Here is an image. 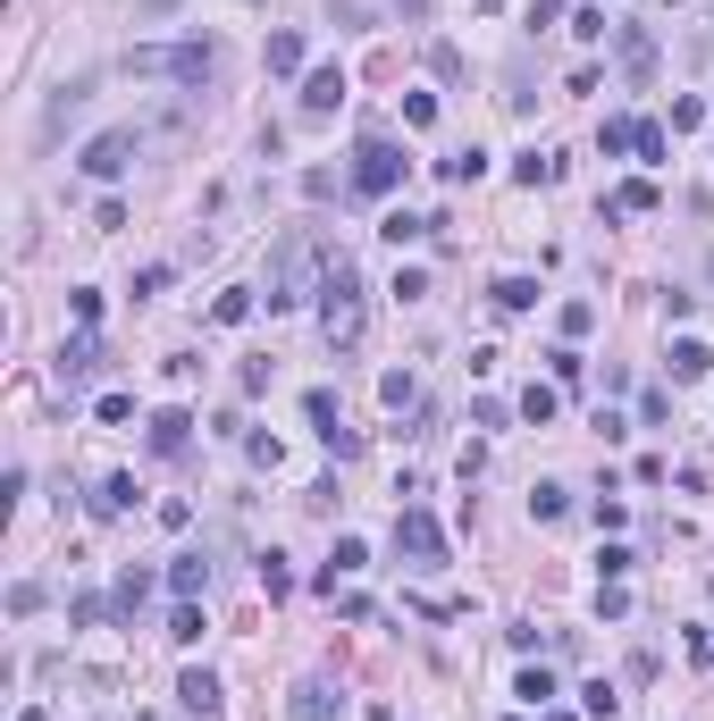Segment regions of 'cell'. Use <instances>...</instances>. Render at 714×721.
Masks as SVG:
<instances>
[{
    "instance_id": "obj_1",
    "label": "cell",
    "mask_w": 714,
    "mask_h": 721,
    "mask_svg": "<svg viewBox=\"0 0 714 721\" xmlns=\"http://www.w3.org/2000/svg\"><path fill=\"white\" fill-rule=\"evenodd\" d=\"M328 269H336V260L320 252V235H286V244L269 252V311H294V302H311V294L328 285Z\"/></svg>"
},
{
    "instance_id": "obj_2",
    "label": "cell",
    "mask_w": 714,
    "mask_h": 721,
    "mask_svg": "<svg viewBox=\"0 0 714 721\" xmlns=\"http://www.w3.org/2000/svg\"><path fill=\"white\" fill-rule=\"evenodd\" d=\"M320 336H328L336 352H354L361 336H370V285H361L354 260H336V269H328V285H320Z\"/></svg>"
},
{
    "instance_id": "obj_3",
    "label": "cell",
    "mask_w": 714,
    "mask_h": 721,
    "mask_svg": "<svg viewBox=\"0 0 714 721\" xmlns=\"http://www.w3.org/2000/svg\"><path fill=\"white\" fill-rule=\"evenodd\" d=\"M219 67V42L194 34V42H135L127 51V76H168V85H211Z\"/></svg>"
},
{
    "instance_id": "obj_4",
    "label": "cell",
    "mask_w": 714,
    "mask_h": 721,
    "mask_svg": "<svg viewBox=\"0 0 714 721\" xmlns=\"http://www.w3.org/2000/svg\"><path fill=\"white\" fill-rule=\"evenodd\" d=\"M404 168H412V159H404V143H387V134H361L345 177H354V193H370V202H379V193L404 185Z\"/></svg>"
},
{
    "instance_id": "obj_5",
    "label": "cell",
    "mask_w": 714,
    "mask_h": 721,
    "mask_svg": "<svg viewBox=\"0 0 714 721\" xmlns=\"http://www.w3.org/2000/svg\"><path fill=\"white\" fill-rule=\"evenodd\" d=\"M135 152H143V143H135V126H110V134H93V143L76 152V168H85L93 185H110V177H127V168H135Z\"/></svg>"
},
{
    "instance_id": "obj_6",
    "label": "cell",
    "mask_w": 714,
    "mask_h": 721,
    "mask_svg": "<svg viewBox=\"0 0 714 721\" xmlns=\"http://www.w3.org/2000/svg\"><path fill=\"white\" fill-rule=\"evenodd\" d=\"M395 554H412L421 570H437V563H446V529L429 520L421 503H404V512H395Z\"/></svg>"
},
{
    "instance_id": "obj_7",
    "label": "cell",
    "mask_w": 714,
    "mask_h": 721,
    "mask_svg": "<svg viewBox=\"0 0 714 721\" xmlns=\"http://www.w3.org/2000/svg\"><path fill=\"white\" fill-rule=\"evenodd\" d=\"M101 361H110V352H101L93 327H85V336H67V345H60V395H85V386L101 377Z\"/></svg>"
},
{
    "instance_id": "obj_8",
    "label": "cell",
    "mask_w": 714,
    "mask_h": 721,
    "mask_svg": "<svg viewBox=\"0 0 714 721\" xmlns=\"http://www.w3.org/2000/svg\"><path fill=\"white\" fill-rule=\"evenodd\" d=\"M614 60H622V76H630V85H648L655 76V42L639 26H614Z\"/></svg>"
},
{
    "instance_id": "obj_9",
    "label": "cell",
    "mask_w": 714,
    "mask_h": 721,
    "mask_svg": "<svg viewBox=\"0 0 714 721\" xmlns=\"http://www.w3.org/2000/svg\"><path fill=\"white\" fill-rule=\"evenodd\" d=\"M336 101H345V67H311L303 76V118H328Z\"/></svg>"
},
{
    "instance_id": "obj_10",
    "label": "cell",
    "mask_w": 714,
    "mask_h": 721,
    "mask_svg": "<svg viewBox=\"0 0 714 721\" xmlns=\"http://www.w3.org/2000/svg\"><path fill=\"white\" fill-rule=\"evenodd\" d=\"M186 445H194V411L186 403L152 411V453H186Z\"/></svg>"
},
{
    "instance_id": "obj_11",
    "label": "cell",
    "mask_w": 714,
    "mask_h": 721,
    "mask_svg": "<svg viewBox=\"0 0 714 721\" xmlns=\"http://www.w3.org/2000/svg\"><path fill=\"white\" fill-rule=\"evenodd\" d=\"M177 705H186V713H219V705H228V696H219V680H211V671H186V680H177Z\"/></svg>"
},
{
    "instance_id": "obj_12",
    "label": "cell",
    "mask_w": 714,
    "mask_h": 721,
    "mask_svg": "<svg viewBox=\"0 0 714 721\" xmlns=\"http://www.w3.org/2000/svg\"><path fill=\"white\" fill-rule=\"evenodd\" d=\"M336 705H345V696L328 688V680H303V688H294V721H336Z\"/></svg>"
},
{
    "instance_id": "obj_13",
    "label": "cell",
    "mask_w": 714,
    "mask_h": 721,
    "mask_svg": "<svg viewBox=\"0 0 714 721\" xmlns=\"http://www.w3.org/2000/svg\"><path fill=\"white\" fill-rule=\"evenodd\" d=\"M168 588H177V604H194L202 588H211V563H202V554H177V563H168Z\"/></svg>"
},
{
    "instance_id": "obj_14",
    "label": "cell",
    "mask_w": 714,
    "mask_h": 721,
    "mask_svg": "<svg viewBox=\"0 0 714 721\" xmlns=\"http://www.w3.org/2000/svg\"><path fill=\"white\" fill-rule=\"evenodd\" d=\"M118 512H135V478H101L93 487V520H118Z\"/></svg>"
},
{
    "instance_id": "obj_15",
    "label": "cell",
    "mask_w": 714,
    "mask_h": 721,
    "mask_svg": "<svg viewBox=\"0 0 714 721\" xmlns=\"http://www.w3.org/2000/svg\"><path fill=\"white\" fill-rule=\"evenodd\" d=\"M706 370H714V352L698 345V336H681V345H673V377H681V386H698Z\"/></svg>"
},
{
    "instance_id": "obj_16",
    "label": "cell",
    "mask_w": 714,
    "mask_h": 721,
    "mask_svg": "<svg viewBox=\"0 0 714 721\" xmlns=\"http://www.w3.org/2000/svg\"><path fill=\"white\" fill-rule=\"evenodd\" d=\"M487 302H496V311H530V302H538V278H496Z\"/></svg>"
},
{
    "instance_id": "obj_17",
    "label": "cell",
    "mask_w": 714,
    "mask_h": 721,
    "mask_svg": "<svg viewBox=\"0 0 714 721\" xmlns=\"http://www.w3.org/2000/svg\"><path fill=\"white\" fill-rule=\"evenodd\" d=\"M437 177H446V185H480V177H487V152H480V143H471V152L437 159Z\"/></svg>"
},
{
    "instance_id": "obj_18",
    "label": "cell",
    "mask_w": 714,
    "mask_h": 721,
    "mask_svg": "<svg viewBox=\"0 0 714 721\" xmlns=\"http://www.w3.org/2000/svg\"><path fill=\"white\" fill-rule=\"evenodd\" d=\"M513 177L538 193V185H554V177H563V159H554V152H521V159H513Z\"/></svg>"
},
{
    "instance_id": "obj_19",
    "label": "cell",
    "mask_w": 714,
    "mask_h": 721,
    "mask_svg": "<svg viewBox=\"0 0 714 721\" xmlns=\"http://www.w3.org/2000/svg\"><path fill=\"white\" fill-rule=\"evenodd\" d=\"M294 67H303V34L278 26V34H269V76H294Z\"/></svg>"
},
{
    "instance_id": "obj_20",
    "label": "cell",
    "mask_w": 714,
    "mask_h": 721,
    "mask_svg": "<svg viewBox=\"0 0 714 721\" xmlns=\"http://www.w3.org/2000/svg\"><path fill=\"white\" fill-rule=\"evenodd\" d=\"M605 210H614V219H639V210H655V185H648V177H630V185H614Z\"/></svg>"
},
{
    "instance_id": "obj_21",
    "label": "cell",
    "mask_w": 714,
    "mask_h": 721,
    "mask_svg": "<svg viewBox=\"0 0 714 721\" xmlns=\"http://www.w3.org/2000/svg\"><path fill=\"white\" fill-rule=\"evenodd\" d=\"M379 403H387V411H421V386H412V370H387V377H379Z\"/></svg>"
},
{
    "instance_id": "obj_22",
    "label": "cell",
    "mask_w": 714,
    "mask_h": 721,
    "mask_svg": "<svg viewBox=\"0 0 714 721\" xmlns=\"http://www.w3.org/2000/svg\"><path fill=\"white\" fill-rule=\"evenodd\" d=\"M513 696H521V705H538V713H547V696H554V671H547V662H530V671L513 680Z\"/></svg>"
},
{
    "instance_id": "obj_23",
    "label": "cell",
    "mask_w": 714,
    "mask_h": 721,
    "mask_svg": "<svg viewBox=\"0 0 714 721\" xmlns=\"http://www.w3.org/2000/svg\"><path fill=\"white\" fill-rule=\"evenodd\" d=\"M143 596H152V570H118V596H110V604H118L127 621L143 613Z\"/></svg>"
},
{
    "instance_id": "obj_24",
    "label": "cell",
    "mask_w": 714,
    "mask_h": 721,
    "mask_svg": "<svg viewBox=\"0 0 714 721\" xmlns=\"http://www.w3.org/2000/svg\"><path fill=\"white\" fill-rule=\"evenodd\" d=\"M581 713H588V721H614V713H622L614 680H588V688H581Z\"/></svg>"
},
{
    "instance_id": "obj_25",
    "label": "cell",
    "mask_w": 714,
    "mask_h": 721,
    "mask_svg": "<svg viewBox=\"0 0 714 721\" xmlns=\"http://www.w3.org/2000/svg\"><path fill=\"white\" fill-rule=\"evenodd\" d=\"M379 235L404 252V244H421V235H429V219H412V210H387V219H379Z\"/></svg>"
},
{
    "instance_id": "obj_26",
    "label": "cell",
    "mask_w": 714,
    "mask_h": 721,
    "mask_svg": "<svg viewBox=\"0 0 714 721\" xmlns=\"http://www.w3.org/2000/svg\"><path fill=\"white\" fill-rule=\"evenodd\" d=\"M554 327H563V345H581L588 327H597V302H563V311H554Z\"/></svg>"
},
{
    "instance_id": "obj_27",
    "label": "cell",
    "mask_w": 714,
    "mask_h": 721,
    "mask_svg": "<svg viewBox=\"0 0 714 721\" xmlns=\"http://www.w3.org/2000/svg\"><path fill=\"white\" fill-rule=\"evenodd\" d=\"M630 152L648 159V168H664V152H673V134H664L655 118H639V143H630Z\"/></svg>"
},
{
    "instance_id": "obj_28",
    "label": "cell",
    "mask_w": 714,
    "mask_h": 721,
    "mask_svg": "<svg viewBox=\"0 0 714 721\" xmlns=\"http://www.w3.org/2000/svg\"><path fill=\"white\" fill-rule=\"evenodd\" d=\"M286 588H294V570H286V554H260V596L278 604V596H286Z\"/></svg>"
},
{
    "instance_id": "obj_29",
    "label": "cell",
    "mask_w": 714,
    "mask_h": 721,
    "mask_svg": "<svg viewBox=\"0 0 714 721\" xmlns=\"http://www.w3.org/2000/svg\"><path fill=\"white\" fill-rule=\"evenodd\" d=\"M429 76H437V85H462V51L455 42H429Z\"/></svg>"
},
{
    "instance_id": "obj_30",
    "label": "cell",
    "mask_w": 714,
    "mask_h": 721,
    "mask_svg": "<svg viewBox=\"0 0 714 721\" xmlns=\"http://www.w3.org/2000/svg\"><path fill=\"white\" fill-rule=\"evenodd\" d=\"M202 638V604H177V613H168V646H194Z\"/></svg>"
},
{
    "instance_id": "obj_31",
    "label": "cell",
    "mask_w": 714,
    "mask_h": 721,
    "mask_svg": "<svg viewBox=\"0 0 714 721\" xmlns=\"http://www.w3.org/2000/svg\"><path fill=\"white\" fill-rule=\"evenodd\" d=\"M547 370H554V386H581V377H588V361H581L572 345H554V352H547Z\"/></svg>"
},
{
    "instance_id": "obj_32",
    "label": "cell",
    "mask_w": 714,
    "mask_h": 721,
    "mask_svg": "<svg viewBox=\"0 0 714 721\" xmlns=\"http://www.w3.org/2000/svg\"><path fill=\"white\" fill-rule=\"evenodd\" d=\"M311 428H320V445L336 437V428H345V420H336V395H328V386H311Z\"/></svg>"
},
{
    "instance_id": "obj_33",
    "label": "cell",
    "mask_w": 714,
    "mask_h": 721,
    "mask_svg": "<svg viewBox=\"0 0 714 721\" xmlns=\"http://www.w3.org/2000/svg\"><path fill=\"white\" fill-rule=\"evenodd\" d=\"M597 143H605V152H630V143H639V118H605V126H597Z\"/></svg>"
},
{
    "instance_id": "obj_34",
    "label": "cell",
    "mask_w": 714,
    "mask_h": 721,
    "mask_svg": "<svg viewBox=\"0 0 714 721\" xmlns=\"http://www.w3.org/2000/svg\"><path fill=\"white\" fill-rule=\"evenodd\" d=\"M521 420H530V428H547V420H554V386H530V395H521Z\"/></svg>"
},
{
    "instance_id": "obj_35",
    "label": "cell",
    "mask_w": 714,
    "mask_h": 721,
    "mask_svg": "<svg viewBox=\"0 0 714 721\" xmlns=\"http://www.w3.org/2000/svg\"><path fill=\"white\" fill-rule=\"evenodd\" d=\"M211 319H219V327H244V319H253V294H219V302H211Z\"/></svg>"
},
{
    "instance_id": "obj_36",
    "label": "cell",
    "mask_w": 714,
    "mask_h": 721,
    "mask_svg": "<svg viewBox=\"0 0 714 721\" xmlns=\"http://www.w3.org/2000/svg\"><path fill=\"white\" fill-rule=\"evenodd\" d=\"M563 512H572V495H563V487H538V495H530V520H563Z\"/></svg>"
},
{
    "instance_id": "obj_37",
    "label": "cell",
    "mask_w": 714,
    "mask_h": 721,
    "mask_svg": "<svg viewBox=\"0 0 714 721\" xmlns=\"http://www.w3.org/2000/svg\"><path fill=\"white\" fill-rule=\"evenodd\" d=\"M698 126H706V101L681 93V101H673V134H698Z\"/></svg>"
},
{
    "instance_id": "obj_38",
    "label": "cell",
    "mask_w": 714,
    "mask_h": 721,
    "mask_svg": "<svg viewBox=\"0 0 714 721\" xmlns=\"http://www.w3.org/2000/svg\"><path fill=\"white\" fill-rule=\"evenodd\" d=\"M354 185V177H336V168H311V177H303V193H311V202H328V193H345Z\"/></svg>"
},
{
    "instance_id": "obj_39",
    "label": "cell",
    "mask_w": 714,
    "mask_h": 721,
    "mask_svg": "<svg viewBox=\"0 0 714 721\" xmlns=\"http://www.w3.org/2000/svg\"><path fill=\"white\" fill-rule=\"evenodd\" d=\"M67 311H76V327H93V319H101V294H93V285H76V294H67Z\"/></svg>"
},
{
    "instance_id": "obj_40",
    "label": "cell",
    "mask_w": 714,
    "mask_h": 721,
    "mask_svg": "<svg viewBox=\"0 0 714 721\" xmlns=\"http://www.w3.org/2000/svg\"><path fill=\"white\" fill-rule=\"evenodd\" d=\"M93 411H101V428H127V420H135V403H127V395H101Z\"/></svg>"
},
{
    "instance_id": "obj_41",
    "label": "cell",
    "mask_w": 714,
    "mask_h": 721,
    "mask_svg": "<svg viewBox=\"0 0 714 721\" xmlns=\"http://www.w3.org/2000/svg\"><path fill=\"white\" fill-rule=\"evenodd\" d=\"M572 34H581V42H605L614 26H605V9H581V17H572Z\"/></svg>"
},
{
    "instance_id": "obj_42",
    "label": "cell",
    "mask_w": 714,
    "mask_h": 721,
    "mask_svg": "<svg viewBox=\"0 0 714 721\" xmlns=\"http://www.w3.org/2000/svg\"><path fill=\"white\" fill-rule=\"evenodd\" d=\"M597 613H605V621H622V613H630V596H622V579H605V588H597Z\"/></svg>"
},
{
    "instance_id": "obj_43",
    "label": "cell",
    "mask_w": 714,
    "mask_h": 721,
    "mask_svg": "<svg viewBox=\"0 0 714 721\" xmlns=\"http://www.w3.org/2000/svg\"><path fill=\"white\" fill-rule=\"evenodd\" d=\"M404 126H437V101H429V93H404Z\"/></svg>"
},
{
    "instance_id": "obj_44",
    "label": "cell",
    "mask_w": 714,
    "mask_h": 721,
    "mask_svg": "<svg viewBox=\"0 0 714 721\" xmlns=\"http://www.w3.org/2000/svg\"><path fill=\"white\" fill-rule=\"evenodd\" d=\"M177 9H186V0H135V17H143V26H161V17H177Z\"/></svg>"
},
{
    "instance_id": "obj_45",
    "label": "cell",
    "mask_w": 714,
    "mask_h": 721,
    "mask_svg": "<svg viewBox=\"0 0 714 721\" xmlns=\"http://www.w3.org/2000/svg\"><path fill=\"white\" fill-rule=\"evenodd\" d=\"M395 9H404V17H412V26H421V17H429V0H395Z\"/></svg>"
},
{
    "instance_id": "obj_46",
    "label": "cell",
    "mask_w": 714,
    "mask_h": 721,
    "mask_svg": "<svg viewBox=\"0 0 714 721\" xmlns=\"http://www.w3.org/2000/svg\"><path fill=\"white\" fill-rule=\"evenodd\" d=\"M538 721H572V713H563V705H547V713H538Z\"/></svg>"
},
{
    "instance_id": "obj_47",
    "label": "cell",
    "mask_w": 714,
    "mask_h": 721,
    "mask_svg": "<svg viewBox=\"0 0 714 721\" xmlns=\"http://www.w3.org/2000/svg\"><path fill=\"white\" fill-rule=\"evenodd\" d=\"M17 721H51V713H42V705H26V713H17Z\"/></svg>"
},
{
    "instance_id": "obj_48",
    "label": "cell",
    "mask_w": 714,
    "mask_h": 721,
    "mask_svg": "<svg viewBox=\"0 0 714 721\" xmlns=\"http://www.w3.org/2000/svg\"><path fill=\"white\" fill-rule=\"evenodd\" d=\"M480 9H505V0H480Z\"/></svg>"
},
{
    "instance_id": "obj_49",
    "label": "cell",
    "mask_w": 714,
    "mask_h": 721,
    "mask_svg": "<svg viewBox=\"0 0 714 721\" xmlns=\"http://www.w3.org/2000/svg\"><path fill=\"white\" fill-rule=\"evenodd\" d=\"M673 9H681V0H673Z\"/></svg>"
}]
</instances>
